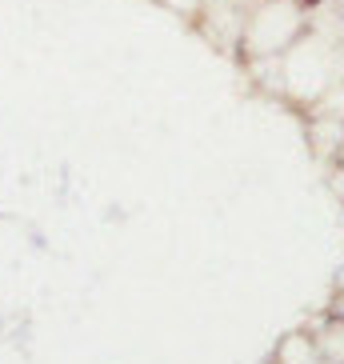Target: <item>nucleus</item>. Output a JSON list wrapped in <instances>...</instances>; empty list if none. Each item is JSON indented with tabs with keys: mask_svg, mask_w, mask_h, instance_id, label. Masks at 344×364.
<instances>
[{
	"mask_svg": "<svg viewBox=\"0 0 344 364\" xmlns=\"http://www.w3.org/2000/svg\"><path fill=\"white\" fill-rule=\"evenodd\" d=\"M301 4H321V0H301Z\"/></svg>",
	"mask_w": 344,
	"mask_h": 364,
	"instance_id": "nucleus-1",
	"label": "nucleus"
}]
</instances>
